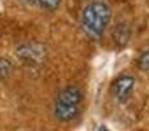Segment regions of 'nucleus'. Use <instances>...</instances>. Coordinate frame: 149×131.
Instances as JSON below:
<instances>
[{"label":"nucleus","mask_w":149,"mask_h":131,"mask_svg":"<svg viewBox=\"0 0 149 131\" xmlns=\"http://www.w3.org/2000/svg\"><path fill=\"white\" fill-rule=\"evenodd\" d=\"M111 21V8L103 0L88 3L81 13V29L88 38L100 41Z\"/></svg>","instance_id":"1"},{"label":"nucleus","mask_w":149,"mask_h":131,"mask_svg":"<svg viewBox=\"0 0 149 131\" xmlns=\"http://www.w3.org/2000/svg\"><path fill=\"white\" fill-rule=\"evenodd\" d=\"M82 101V93L79 87L70 85L59 93L54 106V116L60 122H71L77 118L80 105Z\"/></svg>","instance_id":"2"},{"label":"nucleus","mask_w":149,"mask_h":131,"mask_svg":"<svg viewBox=\"0 0 149 131\" xmlns=\"http://www.w3.org/2000/svg\"><path fill=\"white\" fill-rule=\"evenodd\" d=\"M16 57L20 62H22V64L37 68L46 62L49 57V50L41 42L30 41L18 45L16 49Z\"/></svg>","instance_id":"3"},{"label":"nucleus","mask_w":149,"mask_h":131,"mask_svg":"<svg viewBox=\"0 0 149 131\" xmlns=\"http://www.w3.org/2000/svg\"><path fill=\"white\" fill-rule=\"evenodd\" d=\"M136 80L131 75H122L111 85V92L119 104H126L134 92Z\"/></svg>","instance_id":"4"},{"label":"nucleus","mask_w":149,"mask_h":131,"mask_svg":"<svg viewBox=\"0 0 149 131\" xmlns=\"http://www.w3.org/2000/svg\"><path fill=\"white\" fill-rule=\"evenodd\" d=\"M131 38V28L127 22H119L113 29V39L118 46L123 47Z\"/></svg>","instance_id":"5"},{"label":"nucleus","mask_w":149,"mask_h":131,"mask_svg":"<svg viewBox=\"0 0 149 131\" xmlns=\"http://www.w3.org/2000/svg\"><path fill=\"white\" fill-rule=\"evenodd\" d=\"M13 71V63L8 58H0V80H7Z\"/></svg>","instance_id":"6"},{"label":"nucleus","mask_w":149,"mask_h":131,"mask_svg":"<svg viewBox=\"0 0 149 131\" xmlns=\"http://www.w3.org/2000/svg\"><path fill=\"white\" fill-rule=\"evenodd\" d=\"M63 0H39L38 5L42 8L43 11L47 12H55L62 7Z\"/></svg>","instance_id":"7"},{"label":"nucleus","mask_w":149,"mask_h":131,"mask_svg":"<svg viewBox=\"0 0 149 131\" xmlns=\"http://www.w3.org/2000/svg\"><path fill=\"white\" fill-rule=\"evenodd\" d=\"M137 67L141 71H149V47L140 54L137 59Z\"/></svg>","instance_id":"8"},{"label":"nucleus","mask_w":149,"mask_h":131,"mask_svg":"<svg viewBox=\"0 0 149 131\" xmlns=\"http://www.w3.org/2000/svg\"><path fill=\"white\" fill-rule=\"evenodd\" d=\"M20 3H22V4H26V5H38V1L39 0H18Z\"/></svg>","instance_id":"9"},{"label":"nucleus","mask_w":149,"mask_h":131,"mask_svg":"<svg viewBox=\"0 0 149 131\" xmlns=\"http://www.w3.org/2000/svg\"><path fill=\"white\" fill-rule=\"evenodd\" d=\"M97 131H110V130H109L106 126H100V129H98Z\"/></svg>","instance_id":"10"}]
</instances>
